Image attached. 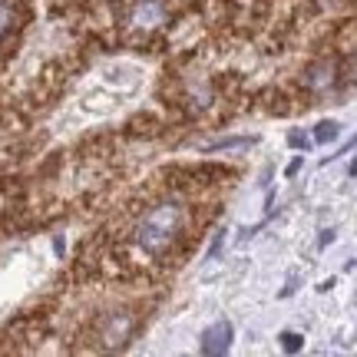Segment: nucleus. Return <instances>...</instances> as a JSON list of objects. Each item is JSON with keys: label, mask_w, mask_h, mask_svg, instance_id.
I'll use <instances>...</instances> for the list:
<instances>
[{"label": "nucleus", "mask_w": 357, "mask_h": 357, "mask_svg": "<svg viewBox=\"0 0 357 357\" xmlns=\"http://www.w3.org/2000/svg\"><path fill=\"white\" fill-rule=\"evenodd\" d=\"M126 337H129V318L126 314H113L109 324L102 328V341L109 347H119V344H126Z\"/></svg>", "instance_id": "20e7f679"}, {"label": "nucleus", "mask_w": 357, "mask_h": 357, "mask_svg": "<svg viewBox=\"0 0 357 357\" xmlns=\"http://www.w3.org/2000/svg\"><path fill=\"white\" fill-rule=\"evenodd\" d=\"M162 17H166V10H162V0H136V7H132V13H129L132 26H142V30L159 26V24H162Z\"/></svg>", "instance_id": "f03ea898"}, {"label": "nucleus", "mask_w": 357, "mask_h": 357, "mask_svg": "<svg viewBox=\"0 0 357 357\" xmlns=\"http://www.w3.org/2000/svg\"><path fill=\"white\" fill-rule=\"evenodd\" d=\"M13 24V10H10V3L7 0H0V40L7 37V30H10Z\"/></svg>", "instance_id": "423d86ee"}, {"label": "nucleus", "mask_w": 357, "mask_h": 357, "mask_svg": "<svg viewBox=\"0 0 357 357\" xmlns=\"http://www.w3.org/2000/svg\"><path fill=\"white\" fill-rule=\"evenodd\" d=\"M351 176H357V159H354V166H351Z\"/></svg>", "instance_id": "9d476101"}, {"label": "nucleus", "mask_w": 357, "mask_h": 357, "mask_svg": "<svg viewBox=\"0 0 357 357\" xmlns=\"http://www.w3.org/2000/svg\"><path fill=\"white\" fill-rule=\"evenodd\" d=\"M328 83H331V77H328V66L314 70V77H311V86H314V89H324Z\"/></svg>", "instance_id": "6e6552de"}, {"label": "nucleus", "mask_w": 357, "mask_h": 357, "mask_svg": "<svg viewBox=\"0 0 357 357\" xmlns=\"http://www.w3.org/2000/svg\"><path fill=\"white\" fill-rule=\"evenodd\" d=\"M288 142H291L294 149H307V136H305V132H291V136H288Z\"/></svg>", "instance_id": "1a4fd4ad"}, {"label": "nucleus", "mask_w": 357, "mask_h": 357, "mask_svg": "<svg viewBox=\"0 0 357 357\" xmlns=\"http://www.w3.org/2000/svg\"><path fill=\"white\" fill-rule=\"evenodd\" d=\"M281 347L284 351H301V334H281Z\"/></svg>", "instance_id": "0eeeda50"}, {"label": "nucleus", "mask_w": 357, "mask_h": 357, "mask_svg": "<svg viewBox=\"0 0 357 357\" xmlns=\"http://www.w3.org/2000/svg\"><path fill=\"white\" fill-rule=\"evenodd\" d=\"M314 139H318V142H331V139H337V123H331V119L318 123V126H314Z\"/></svg>", "instance_id": "39448f33"}, {"label": "nucleus", "mask_w": 357, "mask_h": 357, "mask_svg": "<svg viewBox=\"0 0 357 357\" xmlns=\"http://www.w3.org/2000/svg\"><path fill=\"white\" fill-rule=\"evenodd\" d=\"M178 229H182V205L162 202L142 215L139 229H136V242L146 255H162L169 245L176 242Z\"/></svg>", "instance_id": "f257e3e1"}, {"label": "nucleus", "mask_w": 357, "mask_h": 357, "mask_svg": "<svg viewBox=\"0 0 357 357\" xmlns=\"http://www.w3.org/2000/svg\"><path fill=\"white\" fill-rule=\"evenodd\" d=\"M229 347H231V324L229 321H215L202 334V351L205 354H225Z\"/></svg>", "instance_id": "7ed1b4c3"}]
</instances>
